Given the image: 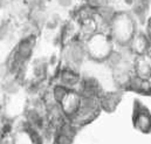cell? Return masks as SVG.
Segmentation results:
<instances>
[{
    "label": "cell",
    "mask_w": 151,
    "mask_h": 144,
    "mask_svg": "<svg viewBox=\"0 0 151 144\" xmlns=\"http://www.w3.org/2000/svg\"><path fill=\"white\" fill-rule=\"evenodd\" d=\"M109 25L113 39L119 43H130L135 35V20L130 14H115Z\"/></svg>",
    "instance_id": "cell-1"
},
{
    "label": "cell",
    "mask_w": 151,
    "mask_h": 144,
    "mask_svg": "<svg viewBox=\"0 0 151 144\" xmlns=\"http://www.w3.org/2000/svg\"><path fill=\"white\" fill-rule=\"evenodd\" d=\"M86 53L96 61H103L113 55V41L104 33H95L89 36L84 46Z\"/></svg>",
    "instance_id": "cell-2"
},
{
    "label": "cell",
    "mask_w": 151,
    "mask_h": 144,
    "mask_svg": "<svg viewBox=\"0 0 151 144\" xmlns=\"http://www.w3.org/2000/svg\"><path fill=\"white\" fill-rule=\"evenodd\" d=\"M81 101H82V96L77 91L73 89H68V91L66 93V95L63 96V99L60 101L59 104L66 115L73 117L80 109Z\"/></svg>",
    "instance_id": "cell-3"
},
{
    "label": "cell",
    "mask_w": 151,
    "mask_h": 144,
    "mask_svg": "<svg viewBox=\"0 0 151 144\" xmlns=\"http://www.w3.org/2000/svg\"><path fill=\"white\" fill-rule=\"evenodd\" d=\"M130 45H131V50L135 54L142 55V54L148 53L150 40L143 34H137V35H134L132 40L130 41Z\"/></svg>",
    "instance_id": "cell-4"
},
{
    "label": "cell",
    "mask_w": 151,
    "mask_h": 144,
    "mask_svg": "<svg viewBox=\"0 0 151 144\" xmlns=\"http://www.w3.org/2000/svg\"><path fill=\"white\" fill-rule=\"evenodd\" d=\"M12 144H38L37 142V137L35 135L29 130V128H22V129H19L12 141Z\"/></svg>",
    "instance_id": "cell-5"
},
{
    "label": "cell",
    "mask_w": 151,
    "mask_h": 144,
    "mask_svg": "<svg viewBox=\"0 0 151 144\" xmlns=\"http://www.w3.org/2000/svg\"><path fill=\"white\" fill-rule=\"evenodd\" d=\"M32 48H33V42L28 39H25L21 41V43L18 47V50L15 53V62L17 63H22L25 60H27L32 53Z\"/></svg>",
    "instance_id": "cell-6"
},
{
    "label": "cell",
    "mask_w": 151,
    "mask_h": 144,
    "mask_svg": "<svg viewBox=\"0 0 151 144\" xmlns=\"http://www.w3.org/2000/svg\"><path fill=\"white\" fill-rule=\"evenodd\" d=\"M61 81H62V86L72 89L74 86H76L78 83V75L73 71H65L61 73Z\"/></svg>",
    "instance_id": "cell-7"
},
{
    "label": "cell",
    "mask_w": 151,
    "mask_h": 144,
    "mask_svg": "<svg viewBox=\"0 0 151 144\" xmlns=\"http://www.w3.org/2000/svg\"><path fill=\"white\" fill-rule=\"evenodd\" d=\"M102 104L103 107H106L107 109H113L115 108L116 103L118 102V99H116V95L115 94H107L102 97Z\"/></svg>",
    "instance_id": "cell-8"
},
{
    "label": "cell",
    "mask_w": 151,
    "mask_h": 144,
    "mask_svg": "<svg viewBox=\"0 0 151 144\" xmlns=\"http://www.w3.org/2000/svg\"><path fill=\"white\" fill-rule=\"evenodd\" d=\"M7 33H8V25L5 22L0 24V37H4Z\"/></svg>",
    "instance_id": "cell-9"
},
{
    "label": "cell",
    "mask_w": 151,
    "mask_h": 144,
    "mask_svg": "<svg viewBox=\"0 0 151 144\" xmlns=\"http://www.w3.org/2000/svg\"><path fill=\"white\" fill-rule=\"evenodd\" d=\"M56 1L61 7H69L73 4V0H56Z\"/></svg>",
    "instance_id": "cell-10"
},
{
    "label": "cell",
    "mask_w": 151,
    "mask_h": 144,
    "mask_svg": "<svg viewBox=\"0 0 151 144\" xmlns=\"http://www.w3.org/2000/svg\"><path fill=\"white\" fill-rule=\"evenodd\" d=\"M6 4H7V0H0V8L4 7Z\"/></svg>",
    "instance_id": "cell-11"
},
{
    "label": "cell",
    "mask_w": 151,
    "mask_h": 144,
    "mask_svg": "<svg viewBox=\"0 0 151 144\" xmlns=\"http://www.w3.org/2000/svg\"><path fill=\"white\" fill-rule=\"evenodd\" d=\"M149 33H150V42H151V21H150V26H149Z\"/></svg>",
    "instance_id": "cell-12"
}]
</instances>
